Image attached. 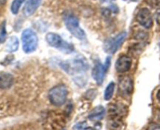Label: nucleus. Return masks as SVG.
<instances>
[{
  "label": "nucleus",
  "mask_w": 160,
  "mask_h": 130,
  "mask_svg": "<svg viewBox=\"0 0 160 130\" xmlns=\"http://www.w3.org/2000/svg\"><path fill=\"white\" fill-rule=\"evenodd\" d=\"M23 50L26 53L34 52L38 46V36L31 29H26L23 31L21 35Z\"/></svg>",
  "instance_id": "20e7f679"
},
{
  "label": "nucleus",
  "mask_w": 160,
  "mask_h": 130,
  "mask_svg": "<svg viewBox=\"0 0 160 130\" xmlns=\"http://www.w3.org/2000/svg\"><path fill=\"white\" fill-rule=\"evenodd\" d=\"M6 39V21L2 24L1 31H0V43H3Z\"/></svg>",
  "instance_id": "f3484780"
},
{
  "label": "nucleus",
  "mask_w": 160,
  "mask_h": 130,
  "mask_svg": "<svg viewBox=\"0 0 160 130\" xmlns=\"http://www.w3.org/2000/svg\"><path fill=\"white\" fill-rule=\"evenodd\" d=\"M156 21H157V23L160 25V12H159L156 14Z\"/></svg>",
  "instance_id": "aec40b11"
},
{
  "label": "nucleus",
  "mask_w": 160,
  "mask_h": 130,
  "mask_svg": "<svg viewBox=\"0 0 160 130\" xmlns=\"http://www.w3.org/2000/svg\"><path fill=\"white\" fill-rule=\"evenodd\" d=\"M156 98H157V100H159V102H160V89L157 92V94H156Z\"/></svg>",
  "instance_id": "412c9836"
},
{
  "label": "nucleus",
  "mask_w": 160,
  "mask_h": 130,
  "mask_svg": "<svg viewBox=\"0 0 160 130\" xmlns=\"http://www.w3.org/2000/svg\"><path fill=\"white\" fill-rule=\"evenodd\" d=\"M105 64L106 65L102 64L99 60H95V66H94L93 70H92V75L98 85H102L103 81H104L105 75H106V70L109 68V64H110V57L109 56H108L107 59L106 60Z\"/></svg>",
  "instance_id": "0eeeda50"
},
{
  "label": "nucleus",
  "mask_w": 160,
  "mask_h": 130,
  "mask_svg": "<svg viewBox=\"0 0 160 130\" xmlns=\"http://www.w3.org/2000/svg\"><path fill=\"white\" fill-rule=\"evenodd\" d=\"M147 3L149 6H151L153 8H160V0H147Z\"/></svg>",
  "instance_id": "a211bd4d"
},
{
  "label": "nucleus",
  "mask_w": 160,
  "mask_h": 130,
  "mask_svg": "<svg viewBox=\"0 0 160 130\" xmlns=\"http://www.w3.org/2000/svg\"><path fill=\"white\" fill-rule=\"evenodd\" d=\"M19 47V40L17 37L16 36H12L9 38V41H8L7 44H6V49L7 52L9 53H12V52H16L18 49Z\"/></svg>",
  "instance_id": "4468645a"
},
{
  "label": "nucleus",
  "mask_w": 160,
  "mask_h": 130,
  "mask_svg": "<svg viewBox=\"0 0 160 130\" xmlns=\"http://www.w3.org/2000/svg\"><path fill=\"white\" fill-rule=\"evenodd\" d=\"M134 89L133 81L129 76H123L119 81V92L123 97L130 96Z\"/></svg>",
  "instance_id": "6e6552de"
},
{
  "label": "nucleus",
  "mask_w": 160,
  "mask_h": 130,
  "mask_svg": "<svg viewBox=\"0 0 160 130\" xmlns=\"http://www.w3.org/2000/svg\"><path fill=\"white\" fill-rule=\"evenodd\" d=\"M46 42L48 45L54 48L59 49L66 53H70L74 50L73 45L62 40V38L55 33H48L45 36Z\"/></svg>",
  "instance_id": "f03ea898"
},
{
  "label": "nucleus",
  "mask_w": 160,
  "mask_h": 130,
  "mask_svg": "<svg viewBox=\"0 0 160 130\" xmlns=\"http://www.w3.org/2000/svg\"><path fill=\"white\" fill-rule=\"evenodd\" d=\"M12 83H13V77L11 74L0 71V89H9L12 86Z\"/></svg>",
  "instance_id": "9b49d317"
},
{
  "label": "nucleus",
  "mask_w": 160,
  "mask_h": 130,
  "mask_svg": "<svg viewBox=\"0 0 160 130\" xmlns=\"http://www.w3.org/2000/svg\"><path fill=\"white\" fill-rule=\"evenodd\" d=\"M73 128H75V129H87V128H88L85 122H83V123H80V124H78V125H76L74 127H73Z\"/></svg>",
  "instance_id": "6ab92c4d"
},
{
  "label": "nucleus",
  "mask_w": 160,
  "mask_h": 130,
  "mask_svg": "<svg viewBox=\"0 0 160 130\" xmlns=\"http://www.w3.org/2000/svg\"><path fill=\"white\" fill-rule=\"evenodd\" d=\"M61 67L67 73L77 74L88 70V64L84 59H75L62 63Z\"/></svg>",
  "instance_id": "39448f33"
},
{
  "label": "nucleus",
  "mask_w": 160,
  "mask_h": 130,
  "mask_svg": "<svg viewBox=\"0 0 160 130\" xmlns=\"http://www.w3.org/2000/svg\"><path fill=\"white\" fill-rule=\"evenodd\" d=\"M25 0H13L12 5H11V11L13 14H17L19 12L20 6L23 4Z\"/></svg>",
  "instance_id": "dca6fc26"
},
{
  "label": "nucleus",
  "mask_w": 160,
  "mask_h": 130,
  "mask_svg": "<svg viewBox=\"0 0 160 130\" xmlns=\"http://www.w3.org/2000/svg\"><path fill=\"white\" fill-rule=\"evenodd\" d=\"M6 2V0H0V5H4Z\"/></svg>",
  "instance_id": "4be33fe9"
},
{
  "label": "nucleus",
  "mask_w": 160,
  "mask_h": 130,
  "mask_svg": "<svg viewBox=\"0 0 160 130\" xmlns=\"http://www.w3.org/2000/svg\"><path fill=\"white\" fill-rule=\"evenodd\" d=\"M114 89H115V83L110 82L106 87V90H105L104 93V99L106 100H109L112 98V95H113Z\"/></svg>",
  "instance_id": "2eb2a0df"
},
{
  "label": "nucleus",
  "mask_w": 160,
  "mask_h": 130,
  "mask_svg": "<svg viewBox=\"0 0 160 130\" xmlns=\"http://www.w3.org/2000/svg\"><path fill=\"white\" fill-rule=\"evenodd\" d=\"M67 94H68V90L67 86L64 85H59L49 91L48 99L52 104L59 107L65 103Z\"/></svg>",
  "instance_id": "7ed1b4c3"
},
{
  "label": "nucleus",
  "mask_w": 160,
  "mask_h": 130,
  "mask_svg": "<svg viewBox=\"0 0 160 130\" xmlns=\"http://www.w3.org/2000/svg\"><path fill=\"white\" fill-rule=\"evenodd\" d=\"M106 114V110L102 106H98L95 107L92 112L89 114L88 118L92 121H99L104 117Z\"/></svg>",
  "instance_id": "ddd939ff"
},
{
  "label": "nucleus",
  "mask_w": 160,
  "mask_h": 130,
  "mask_svg": "<svg viewBox=\"0 0 160 130\" xmlns=\"http://www.w3.org/2000/svg\"><path fill=\"white\" fill-rule=\"evenodd\" d=\"M127 38V33L125 31L120 33L113 38L106 39L104 43V49L106 53L114 54L120 49L123 42Z\"/></svg>",
  "instance_id": "423d86ee"
},
{
  "label": "nucleus",
  "mask_w": 160,
  "mask_h": 130,
  "mask_svg": "<svg viewBox=\"0 0 160 130\" xmlns=\"http://www.w3.org/2000/svg\"><path fill=\"white\" fill-rule=\"evenodd\" d=\"M137 21L144 28H151L153 25V20L149 9L142 8L137 13Z\"/></svg>",
  "instance_id": "1a4fd4ad"
},
{
  "label": "nucleus",
  "mask_w": 160,
  "mask_h": 130,
  "mask_svg": "<svg viewBox=\"0 0 160 130\" xmlns=\"http://www.w3.org/2000/svg\"><path fill=\"white\" fill-rule=\"evenodd\" d=\"M42 0H28L23 8V13L27 17L33 15L36 9L40 6Z\"/></svg>",
  "instance_id": "f8f14e48"
},
{
  "label": "nucleus",
  "mask_w": 160,
  "mask_h": 130,
  "mask_svg": "<svg viewBox=\"0 0 160 130\" xmlns=\"http://www.w3.org/2000/svg\"><path fill=\"white\" fill-rule=\"evenodd\" d=\"M64 22H65L67 30L74 37H76L79 40H84L86 39L85 32L80 27L79 20L75 16L72 14H67L64 17Z\"/></svg>",
  "instance_id": "f257e3e1"
},
{
  "label": "nucleus",
  "mask_w": 160,
  "mask_h": 130,
  "mask_svg": "<svg viewBox=\"0 0 160 130\" xmlns=\"http://www.w3.org/2000/svg\"><path fill=\"white\" fill-rule=\"evenodd\" d=\"M131 67V59L129 56H122L117 60L115 67L117 71L123 73L130 70Z\"/></svg>",
  "instance_id": "9d476101"
}]
</instances>
